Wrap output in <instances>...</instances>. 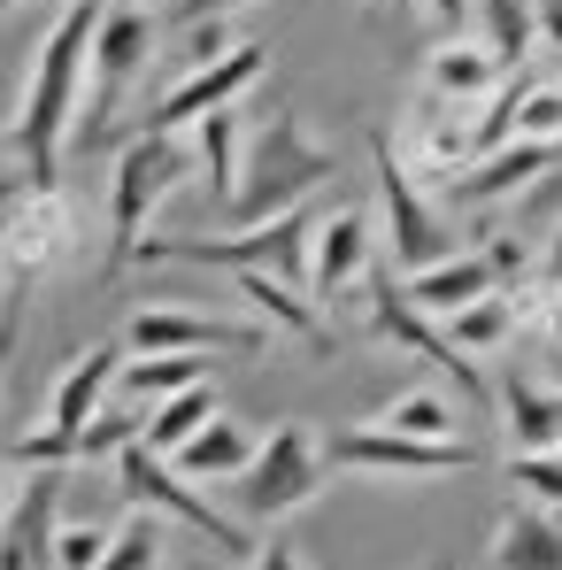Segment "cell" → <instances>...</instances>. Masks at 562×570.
<instances>
[{
  "mask_svg": "<svg viewBox=\"0 0 562 570\" xmlns=\"http://www.w3.org/2000/svg\"><path fill=\"white\" fill-rule=\"evenodd\" d=\"M485 263H493V278H501V285H524L532 271H540V255H532L524 239H509V232H493V239H485Z\"/></svg>",
  "mask_w": 562,
  "mask_h": 570,
  "instance_id": "cell-32",
  "label": "cell"
},
{
  "mask_svg": "<svg viewBox=\"0 0 562 570\" xmlns=\"http://www.w3.org/2000/svg\"><path fill=\"white\" fill-rule=\"evenodd\" d=\"M231 285H239V301H247V308H255L263 324H278L285 340H300L308 355H324V347H332V332H324V316H316V293H300L293 278L263 271V263L231 271Z\"/></svg>",
  "mask_w": 562,
  "mask_h": 570,
  "instance_id": "cell-16",
  "label": "cell"
},
{
  "mask_svg": "<svg viewBox=\"0 0 562 570\" xmlns=\"http://www.w3.org/2000/svg\"><path fill=\"white\" fill-rule=\"evenodd\" d=\"M116 485H124V501H139V509H162V517H178L193 524L208 548H224V556H255V540H247V517H224L208 493H193V478L170 463V455H155L147 440H124L116 448Z\"/></svg>",
  "mask_w": 562,
  "mask_h": 570,
  "instance_id": "cell-6",
  "label": "cell"
},
{
  "mask_svg": "<svg viewBox=\"0 0 562 570\" xmlns=\"http://www.w3.org/2000/svg\"><path fill=\"white\" fill-rule=\"evenodd\" d=\"M408 301H416V308H432V316H455V308H470V301H477V293H493V263H485V247H477V255H440V263H432V271H408Z\"/></svg>",
  "mask_w": 562,
  "mask_h": 570,
  "instance_id": "cell-20",
  "label": "cell"
},
{
  "mask_svg": "<svg viewBox=\"0 0 562 570\" xmlns=\"http://www.w3.org/2000/svg\"><path fill=\"white\" fill-rule=\"evenodd\" d=\"M239 163H247L239 116H231V108L200 116V131H193V170H200V186H208V208H231V200H239Z\"/></svg>",
  "mask_w": 562,
  "mask_h": 570,
  "instance_id": "cell-21",
  "label": "cell"
},
{
  "mask_svg": "<svg viewBox=\"0 0 562 570\" xmlns=\"http://www.w3.org/2000/svg\"><path fill=\"white\" fill-rule=\"evenodd\" d=\"M485 570H562V517H555V509L516 501V509L493 524Z\"/></svg>",
  "mask_w": 562,
  "mask_h": 570,
  "instance_id": "cell-17",
  "label": "cell"
},
{
  "mask_svg": "<svg viewBox=\"0 0 562 570\" xmlns=\"http://www.w3.org/2000/svg\"><path fill=\"white\" fill-rule=\"evenodd\" d=\"M155 70V16L139 0H108L93 31V94L78 116V147H100V131L116 124V108L131 100V86Z\"/></svg>",
  "mask_w": 562,
  "mask_h": 570,
  "instance_id": "cell-7",
  "label": "cell"
},
{
  "mask_svg": "<svg viewBox=\"0 0 562 570\" xmlns=\"http://www.w3.org/2000/svg\"><path fill=\"white\" fill-rule=\"evenodd\" d=\"M540 324H548V347H555V355H562V285H555V293H548V308H540Z\"/></svg>",
  "mask_w": 562,
  "mask_h": 570,
  "instance_id": "cell-39",
  "label": "cell"
},
{
  "mask_svg": "<svg viewBox=\"0 0 562 570\" xmlns=\"http://www.w3.org/2000/svg\"><path fill=\"white\" fill-rule=\"evenodd\" d=\"M124 347L131 355H270V324L193 316V308H139Z\"/></svg>",
  "mask_w": 562,
  "mask_h": 570,
  "instance_id": "cell-12",
  "label": "cell"
},
{
  "mask_svg": "<svg viewBox=\"0 0 562 570\" xmlns=\"http://www.w3.org/2000/svg\"><path fill=\"white\" fill-rule=\"evenodd\" d=\"M193 178V147L178 131L147 124L124 155H116V178H108V271L139 263V239H147V216L162 208V193Z\"/></svg>",
  "mask_w": 562,
  "mask_h": 570,
  "instance_id": "cell-4",
  "label": "cell"
},
{
  "mask_svg": "<svg viewBox=\"0 0 562 570\" xmlns=\"http://www.w3.org/2000/svg\"><path fill=\"white\" fill-rule=\"evenodd\" d=\"M408 8H424V16H440V23H455V31H463L470 16H477V0H408Z\"/></svg>",
  "mask_w": 562,
  "mask_h": 570,
  "instance_id": "cell-34",
  "label": "cell"
},
{
  "mask_svg": "<svg viewBox=\"0 0 562 570\" xmlns=\"http://www.w3.org/2000/svg\"><path fill=\"white\" fill-rule=\"evenodd\" d=\"M23 463H0V524H8V517H16V501H23Z\"/></svg>",
  "mask_w": 562,
  "mask_h": 570,
  "instance_id": "cell-36",
  "label": "cell"
},
{
  "mask_svg": "<svg viewBox=\"0 0 562 570\" xmlns=\"http://www.w3.org/2000/svg\"><path fill=\"white\" fill-rule=\"evenodd\" d=\"M524 293L516 285H493V293H477L470 308H455V316H440L447 324V340L463 347V355H493V347H509L516 340V324H524Z\"/></svg>",
  "mask_w": 562,
  "mask_h": 570,
  "instance_id": "cell-22",
  "label": "cell"
},
{
  "mask_svg": "<svg viewBox=\"0 0 562 570\" xmlns=\"http://www.w3.org/2000/svg\"><path fill=\"white\" fill-rule=\"evenodd\" d=\"M231 8H247V0H170V16H178V23H200V16H231Z\"/></svg>",
  "mask_w": 562,
  "mask_h": 570,
  "instance_id": "cell-35",
  "label": "cell"
},
{
  "mask_svg": "<svg viewBox=\"0 0 562 570\" xmlns=\"http://www.w3.org/2000/svg\"><path fill=\"white\" fill-rule=\"evenodd\" d=\"M363 316H371V332L385 340V347H401V355H416L424 371H440V379H455V393H463L470 409H485L493 401V385H485V371H477V355H463L440 324H432V308H416L408 301V285H401V271L393 263H377L371 278H363Z\"/></svg>",
  "mask_w": 562,
  "mask_h": 570,
  "instance_id": "cell-5",
  "label": "cell"
},
{
  "mask_svg": "<svg viewBox=\"0 0 562 570\" xmlns=\"http://www.w3.org/2000/svg\"><path fill=\"white\" fill-rule=\"evenodd\" d=\"M540 278H548V285H562V224L548 232V247H540Z\"/></svg>",
  "mask_w": 562,
  "mask_h": 570,
  "instance_id": "cell-37",
  "label": "cell"
},
{
  "mask_svg": "<svg viewBox=\"0 0 562 570\" xmlns=\"http://www.w3.org/2000/svg\"><path fill=\"white\" fill-rule=\"evenodd\" d=\"M0 8H23V0H0Z\"/></svg>",
  "mask_w": 562,
  "mask_h": 570,
  "instance_id": "cell-43",
  "label": "cell"
},
{
  "mask_svg": "<svg viewBox=\"0 0 562 570\" xmlns=\"http://www.w3.org/2000/svg\"><path fill=\"white\" fill-rule=\"evenodd\" d=\"M540 39L562 55V0H540Z\"/></svg>",
  "mask_w": 562,
  "mask_h": 570,
  "instance_id": "cell-38",
  "label": "cell"
},
{
  "mask_svg": "<svg viewBox=\"0 0 562 570\" xmlns=\"http://www.w3.org/2000/svg\"><path fill=\"white\" fill-rule=\"evenodd\" d=\"M62 255H70V200H62V186H23V200L0 216V278H8V301H23Z\"/></svg>",
  "mask_w": 562,
  "mask_h": 570,
  "instance_id": "cell-9",
  "label": "cell"
},
{
  "mask_svg": "<svg viewBox=\"0 0 562 570\" xmlns=\"http://www.w3.org/2000/svg\"><path fill=\"white\" fill-rule=\"evenodd\" d=\"M108 540H116V524H62L55 532V570H100Z\"/></svg>",
  "mask_w": 562,
  "mask_h": 570,
  "instance_id": "cell-30",
  "label": "cell"
},
{
  "mask_svg": "<svg viewBox=\"0 0 562 570\" xmlns=\"http://www.w3.org/2000/svg\"><path fill=\"white\" fill-rule=\"evenodd\" d=\"M501 70L509 62L485 39H447V47L424 55V94L432 100H493L501 94Z\"/></svg>",
  "mask_w": 562,
  "mask_h": 570,
  "instance_id": "cell-18",
  "label": "cell"
},
{
  "mask_svg": "<svg viewBox=\"0 0 562 570\" xmlns=\"http://www.w3.org/2000/svg\"><path fill=\"white\" fill-rule=\"evenodd\" d=\"M263 70H270V47H263V39H239V47H224L216 62H193L178 86H162V100H155V116H147V124L186 131V124H200V116L231 108L247 86H263Z\"/></svg>",
  "mask_w": 562,
  "mask_h": 570,
  "instance_id": "cell-11",
  "label": "cell"
},
{
  "mask_svg": "<svg viewBox=\"0 0 562 570\" xmlns=\"http://www.w3.org/2000/svg\"><path fill=\"white\" fill-rule=\"evenodd\" d=\"M493 409L509 424V448H562V385L548 393L532 379H509L493 385Z\"/></svg>",
  "mask_w": 562,
  "mask_h": 570,
  "instance_id": "cell-23",
  "label": "cell"
},
{
  "mask_svg": "<svg viewBox=\"0 0 562 570\" xmlns=\"http://www.w3.org/2000/svg\"><path fill=\"white\" fill-rule=\"evenodd\" d=\"M393 16H408V0H393Z\"/></svg>",
  "mask_w": 562,
  "mask_h": 570,
  "instance_id": "cell-42",
  "label": "cell"
},
{
  "mask_svg": "<svg viewBox=\"0 0 562 570\" xmlns=\"http://www.w3.org/2000/svg\"><path fill=\"white\" fill-rule=\"evenodd\" d=\"M562 163V147L548 139H501V147H485V155H470L463 170L440 186L447 208H485V200H509V193H524L532 178H548Z\"/></svg>",
  "mask_w": 562,
  "mask_h": 570,
  "instance_id": "cell-13",
  "label": "cell"
},
{
  "mask_svg": "<svg viewBox=\"0 0 562 570\" xmlns=\"http://www.w3.org/2000/svg\"><path fill=\"white\" fill-rule=\"evenodd\" d=\"M100 570H162V509H139V501H131V517L116 524Z\"/></svg>",
  "mask_w": 562,
  "mask_h": 570,
  "instance_id": "cell-29",
  "label": "cell"
},
{
  "mask_svg": "<svg viewBox=\"0 0 562 570\" xmlns=\"http://www.w3.org/2000/svg\"><path fill=\"white\" fill-rule=\"evenodd\" d=\"M371 170H377V208H385V263L408 278V271H432L440 255H455L447 216L424 200L416 170L393 155V139H385V131H371Z\"/></svg>",
  "mask_w": 562,
  "mask_h": 570,
  "instance_id": "cell-8",
  "label": "cell"
},
{
  "mask_svg": "<svg viewBox=\"0 0 562 570\" xmlns=\"http://www.w3.org/2000/svg\"><path fill=\"white\" fill-rule=\"evenodd\" d=\"M255 448H263V440H255L247 424H231V416H208V424L193 432V440L178 448V455H170V463H178L193 485H200V478H208V485H231V478L255 463Z\"/></svg>",
  "mask_w": 562,
  "mask_h": 570,
  "instance_id": "cell-19",
  "label": "cell"
},
{
  "mask_svg": "<svg viewBox=\"0 0 562 570\" xmlns=\"http://www.w3.org/2000/svg\"><path fill=\"white\" fill-rule=\"evenodd\" d=\"M477 23H485V47L509 70L532 62V47H540V0H477Z\"/></svg>",
  "mask_w": 562,
  "mask_h": 570,
  "instance_id": "cell-24",
  "label": "cell"
},
{
  "mask_svg": "<svg viewBox=\"0 0 562 570\" xmlns=\"http://www.w3.org/2000/svg\"><path fill=\"white\" fill-rule=\"evenodd\" d=\"M501 478L516 485V501L562 517V448H509V455H501Z\"/></svg>",
  "mask_w": 562,
  "mask_h": 570,
  "instance_id": "cell-28",
  "label": "cell"
},
{
  "mask_svg": "<svg viewBox=\"0 0 562 570\" xmlns=\"http://www.w3.org/2000/svg\"><path fill=\"white\" fill-rule=\"evenodd\" d=\"M100 8H108V0H62L55 31H47L39 55H31L23 100H16V116H8V147L23 155V178H31V186H62V155H70V139H78V116H86Z\"/></svg>",
  "mask_w": 562,
  "mask_h": 570,
  "instance_id": "cell-1",
  "label": "cell"
},
{
  "mask_svg": "<svg viewBox=\"0 0 562 570\" xmlns=\"http://www.w3.org/2000/svg\"><path fill=\"white\" fill-rule=\"evenodd\" d=\"M0 570H31V563H23V556H16V548H8V540H0Z\"/></svg>",
  "mask_w": 562,
  "mask_h": 570,
  "instance_id": "cell-41",
  "label": "cell"
},
{
  "mask_svg": "<svg viewBox=\"0 0 562 570\" xmlns=\"http://www.w3.org/2000/svg\"><path fill=\"white\" fill-rule=\"evenodd\" d=\"M239 570H308V563H300V548H293V540H270V548H255Z\"/></svg>",
  "mask_w": 562,
  "mask_h": 570,
  "instance_id": "cell-33",
  "label": "cell"
},
{
  "mask_svg": "<svg viewBox=\"0 0 562 570\" xmlns=\"http://www.w3.org/2000/svg\"><path fill=\"white\" fill-rule=\"evenodd\" d=\"M208 416H216V385L200 379V385H186V393H170V401L147 416V432H139V440H147L155 455H178V448H186V440L200 432V424H208Z\"/></svg>",
  "mask_w": 562,
  "mask_h": 570,
  "instance_id": "cell-25",
  "label": "cell"
},
{
  "mask_svg": "<svg viewBox=\"0 0 562 570\" xmlns=\"http://www.w3.org/2000/svg\"><path fill=\"white\" fill-rule=\"evenodd\" d=\"M371 208H332V216H316V239H308V293L316 301H339V293H355V285L371 278Z\"/></svg>",
  "mask_w": 562,
  "mask_h": 570,
  "instance_id": "cell-14",
  "label": "cell"
},
{
  "mask_svg": "<svg viewBox=\"0 0 562 570\" xmlns=\"http://www.w3.org/2000/svg\"><path fill=\"white\" fill-rule=\"evenodd\" d=\"M208 371H200V355H147V363H124L116 371V393L124 401H170V393H186V385H200Z\"/></svg>",
  "mask_w": 562,
  "mask_h": 570,
  "instance_id": "cell-26",
  "label": "cell"
},
{
  "mask_svg": "<svg viewBox=\"0 0 562 570\" xmlns=\"http://www.w3.org/2000/svg\"><path fill=\"white\" fill-rule=\"evenodd\" d=\"M324 178H339V155L293 116V108H270V124L247 139V163H239V200L231 216L263 224V216H285L300 200H316Z\"/></svg>",
  "mask_w": 562,
  "mask_h": 570,
  "instance_id": "cell-2",
  "label": "cell"
},
{
  "mask_svg": "<svg viewBox=\"0 0 562 570\" xmlns=\"http://www.w3.org/2000/svg\"><path fill=\"white\" fill-rule=\"evenodd\" d=\"M23 186H31V178H0V216H8V208L23 200Z\"/></svg>",
  "mask_w": 562,
  "mask_h": 570,
  "instance_id": "cell-40",
  "label": "cell"
},
{
  "mask_svg": "<svg viewBox=\"0 0 562 570\" xmlns=\"http://www.w3.org/2000/svg\"><path fill=\"white\" fill-rule=\"evenodd\" d=\"M371 424H385V432H408V440H455V409H447L432 385H408V393H393V401L377 409Z\"/></svg>",
  "mask_w": 562,
  "mask_h": 570,
  "instance_id": "cell-27",
  "label": "cell"
},
{
  "mask_svg": "<svg viewBox=\"0 0 562 570\" xmlns=\"http://www.w3.org/2000/svg\"><path fill=\"white\" fill-rule=\"evenodd\" d=\"M332 471L455 478V471H477V448H470V440H408V432H385V424H355V432H332Z\"/></svg>",
  "mask_w": 562,
  "mask_h": 570,
  "instance_id": "cell-10",
  "label": "cell"
},
{
  "mask_svg": "<svg viewBox=\"0 0 562 570\" xmlns=\"http://www.w3.org/2000/svg\"><path fill=\"white\" fill-rule=\"evenodd\" d=\"M116 371H124V340H93L86 355H70V371L55 379V401H47V432H62V440L78 448V432L100 416Z\"/></svg>",
  "mask_w": 562,
  "mask_h": 570,
  "instance_id": "cell-15",
  "label": "cell"
},
{
  "mask_svg": "<svg viewBox=\"0 0 562 570\" xmlns=\"http://www.w3.org/2000/svg\"><path fill=\"white\" fill-rule=\"evenodd\" d=\"M139 432H147L139 416H124V409H100L93 424L78 432V455H116V448H124V440H139Z\"/></svg>",
  "mask_w": 562,
  "mask_h": 570,
  "instance_id": "cell-31",
  "label": "cell"
},
{
  "mask_svg": "<svg viewBox=\"0 0 562 570\" xmlns=\"http://www.w3.org/2000/svg\"><path fill=\"white\" fill-rule=\"evenodd\" d=\"M324 485H332V448L316 440V424H278L255 448V463L231 478V501L247 524H285L308 501H324Z\"/></svg>",
  "mask_w": 562,
  "mask_h": 570,
  "instance_id": "cell-3",
  "label": "cell"
}]
</instances>
